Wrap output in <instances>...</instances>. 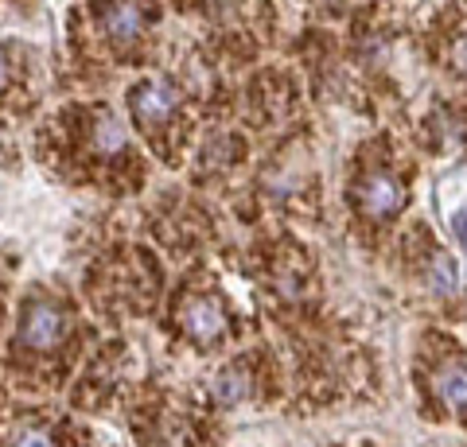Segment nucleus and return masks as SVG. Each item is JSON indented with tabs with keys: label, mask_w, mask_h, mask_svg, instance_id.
Here are the masks:
<instances>
[{
	"label": "nucleus",
	"mask_w": 467,
	"mask_h": 447,
	"mask_svg": "<svg viewBox=\"0 0 467 447\" xmlns=\"http://www.w3.org/2000/svg\"><path fill=\"white\" fill-rule=\"evenodd\" d=\"M436 397L444 401V405L451 409H467V366L463 362H444L441 370H436Z\"/></svg>",
	"instance_id": "obj_6"
},
{
	"label": "nucleus",
	"mask_w": 467,
	"mask_h": 447,
	"mask_svg": "<svg viewBox=\"0 0 467 447\" xmlns=\"http://www.w3.org/2000/svg\"><path fill=\"white\" fill-rule=\"evenodd\" d=\"M12 447H55V436L47 428H24Z\"/></svg>",
	"instance_id": "obj_9"
},
{
	"label": "nucleus",
	"mask_w": 467,
	"mask_h": 447,
	"mask_svg": "<svg viewBox=\"0 0 467 447\" xmlns=\"http://www.w3.org/2000/svg\"><path fill=\"white\" fill-rule=\"evenodd\" d=\"M175 323H180V330L192 342L211 346V342H218V339L226 335L230 315H226V308L218 304L214 296H207V292H187L180 300V308H175Z\"/></svg>",
	"instance_id": "obj_4"
},
{
	"label": "nucleus",
	"mask_w": 467,
	"mask_h": 447,
	"mask_svg": "<svg viewBox=\"0 0 467 447\" xmlns=\"http://www.w3.org/2000/svg\"><path fill=\"white\" fill-rule=\"evenodd\" d=\"M451 59H456V66L467 75V36H460V39H456V47H451Z\"/></svg>",
	"instance_id": "obj_11"
},
{
	"label": "nucleus",
	"mask_w": 467,
	"mask_h": 447,
	"mask_svg": "<svg viewBox=\"0 0 467 447\" xmlns=\"http://www.w3.org/2000/svg\"><path fill=\"white\" fill-rule=\"evenodd\" d=\"M8 86H12V55L0 51V94H5Z\"/></svg>",
	"instance_id": "obj_10"
},
{
	"label": "nucleus",
	"mask_w": 467,
	"mask_h": 447,
	"mask_svg": "<svg viewBox=\"0 0 467 447\" xmlns=\"http://www.w3.org/2000/svg\"><path fill=\"white\" fill-rule=\"evenodd\" d=\"M67 335V315L51 300H32L20 315V330H16V346L27 354H47L55 350Z\"/></svg>",
	"instance_id": "obj_3"
},
{
	"label": "nucleus",
	"mask_w": 467,
	"mask_h": 447,
	"mask_svg": "<svg viewBox=\"0 0 467 447\" xmlns=\"http://www.w3.org/2000/svg\"><path fill=\"white\" fill-rule=\"evenodd\" d=\"M245 389H250V378H245L242 366H230V370H223V373L214 378V397L223 401V405H234V401H242Z\"/></svg>",
	"instance_id": "obj_7"
},
{
	"label": "nucleus",
	"mask_w": 467,
	"mask_h": 447,
	"mask_svg": "<svg viewBox=\"0 0 467 447\" xmlns=\"http://www.w3.org/2000/svg\"><path fill=\"white\" fill-rule=\"evenodd\" d=\"M432 288L441 296L456 292V265H451V257H444V253L432 257Z\"/></svg>",
	"instance_id": "obj_8"
},
{
	"label": "nucleus",
	"mask_w": 467,
	"mask_h": 447,
	"mask_svg": "<svg viewBox=\"0 0 467 447\" xmlns=\"http://www.w3.org/2000/svg\"><path fill=\"white\" fill-rule=\"evenodd\" d=\"M358 207L367 218H393L405 207V187L389 176V171H370L358 183Z\"/></svg>",
	"instance_id": "obj_5"
},
{
	"label": "nucleus",
	"mask_w": 467,
	"mask_h": 447,
	"mask_svg": "<svg viewBox=\"0 0 467 447\" xmlns=\"http://www.w3.org/2000/svg\"><path fill=\"white\" fill-rule=\"evenodd\" d=\"M129 106H133V117L144 128V137H149L164 156H171L164 137L180 133V121H183V106H180V94H175V86L164 82V78H149V82L133 86V94H129Z\"/></svg>",
	"instance_id": "obj_1"
},
{
	"label": "nucleus",
	"mask_w": 467,
	"mask_h": 447,
	"mask_svg": "<svg viewBox=\"0 0 467 447\" xmlns=\"http://www.w3.org/2000/svg\"><path fill=\"white\" fill-rule=\"evenodd\" d=\"M451 229H456V238H460L463 253H467V214H456V218H451Z\"/></svg>",
	"instance_id": "obj_12"
},
{
	"label": "nucleus",
	"mask_w": 467,
	"mask_h": 447,
	"mask_svg": "<svg viewBox=\"0 0 467 447\" xmlns=\"http://www.w3.org/2000/svg\"><path fill=\"white\" fill-rule=\"evenodd\" d=\"M94 20H98V32L106 36L117 51H129L152 27L156 8H152V0H98Z\"/></svg>",
	"instance_id": "obj_2"
}]
</instances>
